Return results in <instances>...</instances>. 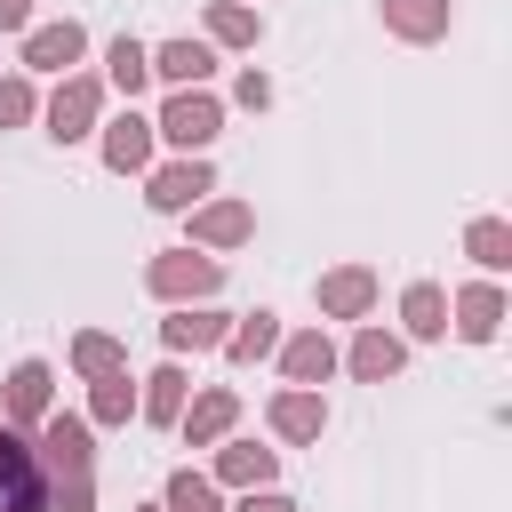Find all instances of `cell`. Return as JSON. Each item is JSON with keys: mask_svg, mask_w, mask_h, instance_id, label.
I'll list each match as a JSON object with an SVG mask.
<instances>
[{"mask_svg": "<svg viewBox=\"0 0 512 512\" xmlns=\"http://www.w3.org/2000/svg\"><path fill=\"white\" fill-rule=\"evenodd\" d=\"M144 288H152V304H208L224 288V256H208V248H160L144 264Z\"/></svg>", "mask_w": 512, "mask_h": 512, "instance_id": "6da1fadb", "label": "cell"}, {"mask_svg": "<svg viewBox=\"0 0 512 512\" xmlns=\"http://www.w3.org/2000/svg\"><path fill=\"white\" fill-rule=\"evenodd\" d=\"M32 456H40V480H72V472H96V424L72 416V408H48L32 424Z\"/></svg>", "mask_w": 512, "mask_h": 512, "instance_id": "7a4b0ae2", "label": "cell"}, {"mask_svg": "<svg viewBox=\"0 0 512 512\" xmlns=\"http://www.w3.org/2000/svg\"><path fill=\"white\" fill-rule=\"evenodd\" d=\"M40 120H48V136H56V144L96 136V120H104V80H96V72H56V88H48Z\"/></svg>", "mask_w": 512, "mask_h": 512, "instance_id": "3957f363", "label": "cell"}, {"mask_svg": "<svg viewBox=\"0 0 512 512\" xmlns=\"http://www.w3.org/2000/svg\"><path fill=\"white\" fill-rule=\"evenodd\" d=\"M152 136H160V144H176V152H208V144L224 136V104H216L208 88H168V104H160Z\"/></svg>", "mask_w": 512, "mask_h": 512, "instance_id": "277c9868", "label": "cell"}, {"mask_svg": "<svg viewBox=\"0 0 512 512\" xmlns=\"http://www.w3.org/2000/svg\"><path fill=\"white\" fill-rule=\"evenodd\" d=\"M80 56H88V24L80 16H56V24H24V48H16V72H80Z\"/></svg>", "mask_w": 512, "mask_h": 512, "instance_id": "5b68a950", "label": "cell"}, {"mask_svg": "<svg viewBox=\"0 0 512 512\" xmlns=\"http://www.w3.org/2000/svg\"><path fill=\"white\" fill-rule=\"evenodd\" d=\"M208 192H216V168H208V152H176V160L144 168V200H152L160 216H184V208H200Z\"/></svg>", "mask_w": 512, "mask_h": 512, "instance_id": "8992f818", "label": "cell"}, {"mask_svg": "<svg viewBox=\"0 0 512 512\" xmlns=\"http://www.w3.org/2000/svg\"><path fill=\"white\" fill-rule=\"evenodd\" d=\"M184 232H192L184 248L232 256V248H248V240H256V208H248V200H216V192H208L200 208H184Z\"/></svg>", "mask_w": 512, "mask_h": 512, "instance_id": "52a82bcc", "label": "cell"}, {"mask_svg": "<svg viewBox=\"0 0 512 512\" xmlns=\"http://www.w3.org/2000/svg\"><path fill=\"white\" fill-rule=\"evenodd\" d=\"M0 512H48V480L32 456V432L0 424Z\"/></svg>", "mask_w": 512, "mask_h": 512, "instance_id": "ba28073f", "label": "cell"}, {"mask_svg": "<svg viewBox=\"0 0 512 512\" xmlns=\"http://www.w3.org/2000/svg\"><path fill=\"white\" fill-rule=\"evenodd\" d=\"M264 424H272V440L312 448V440L328 432V400H320V384H280V392L264 400Z\"/></svg>", "mask_w": 512, "mask_h": 512, "instance_id": "9c48e42d", "label": "cell"}, {"mask_svg": "<svg viewBox=\"0 0 512 512\" xmlns=\"http://www.w3.org/2000/svg\"><path fill=\"white\" fill-rule=\"evenodd\" d=\"M96 144H104V168L112 176H144L152 168V152H160V136H152V120L128 104V112H112V120H96Z\"/></svg>", "mask_w": 512, "mask_h": 512, "instance_id": "30bf717a", "label": "cell"}, {"mask_svg": "<svg viewBox=\"0 0 512 512\" xmlns=\"http://www.w3.org/2000/svg\"><path fill=\"white\" fill-rule=\"evenodd\" d=\"M48 408H56V368H48V360H16V368H8V384H0V424L32 432Z\"/></svg>", "mask_w": 512, "mask_h": 512, "instance_id": "8fae6325", "label": "cell"}, {"mask_svg": "<svg viewBox=\"0 0 512 512\" xmlns=\"http://www.w3.org/2000/svg\"><path fill=\"white\" fill-rule=\"evenodd\" d=\"M312 304H320V320H368L376 312V272L368 264H328L312 280Z\"/></svg>", "mask_w": 512, "mask_h": 512, "instance_id": "7c38bea8", "label": "cell"}, {"mask_svg": "<svg viewBox=\"0 0 512 512\" xmlns=\"http://www.w3.org/2000/svg\"><path fill=\"white\" fill-rule=\"evenodd\" d=\"M336 360H344V368H352L360 384H392V376L408 368V336H392V328L360 320V328H352V344H344Z\"/></svg>", "mask_w": 512, "mask_h": 512, "instance_id": "4fadbf2b", "label": "cell"}, {"mask_svg": "<svg viewBox=\"0 0 512 512\" xmlns=\"http://www.w3.org/2000/svg\"><path fill=\"white\" fill-rule=\"evenodd\" d=\"M448 328H456L464 344H496V328H504V280L456 288V296H448Z\"/></svg>", "mask_w": 512, "mask_h": 512, "instance_id": "5bb4252c", "label": "cell"}, {"mask_svg": "<svg viewBox=\"0 0 512 512\" xmlns=\"http://www.w3.org/2000/svg\"><path fill=\"white\" fill-rule=\"evenodd\" d=\"M184 400H192V376H184V360L168 352L152 376H136V416L144 424H160V432H176V416H184Z\"/></svg>", "mask_w": 512, "mask_h": 512, "instance_id": "9a60e30c", "label": "cell"}, {"mask_svg": "<svg viewBox=\"0 0 512 512\" xmlns=\"http://www.w3.org/2000/svg\"><path fill=\"white\" fill-rule=\"evenodd\" d=\"M232 424H240V392H232V384H200V392L184 400V416H176V432H184L192 448H216Z\"/></svg>", "mask_w": 512, "mask_h": 512, "instance_id": "2e32d148", "label": "cell"}, {"mask_svg": "<svg viewBox=\"0 0 512 512\" xmlns=\"http://www.w3.org/2000/svg\"><path fill=\"white\" fill-rule=\"evenodd\" d=\"M216 488H272L280 480V448H256V440H216V464H208Z\"/></svg>", "mask_w": 512, "mask_h": 512, "instance_id": "e0dca14e", "label": "cell"}, {"mask_svg": "<svg viewBox=\"0 0 512 512\" xmlns=\"http://www.w3.org/2000/svg\"><path fill=\"white\" fill-rule=\"evenodd\" d=\"M376 16H384V32H392V40H408V48H432V40H448V24H456V0H376Z\"/></svg>", "mask_w": 512, "mask_h": 512, "instance_id": "ac0fdd59", "label": "cell"}, {"mask_svg": "<svg viewBox=\"0 0 512 512\" xmlns=\"http://www.w3.org/2000/svg\"><path fill=\"white\" fill-rule=\"evenodd\" d=\"M224 328H232V312H216V304H168L160 344L184 360V352H216V344H224Z\"/></svg>", "mask_w": 512, "mask_h": 512, "instance_id": "d6986e66", "label": "cell"}, {"mask_svg": "<svg viewBox=\"0 0 512 512\" xmlns=\"http://www.w3.org/2000/svg\"><path fill=\"white\" fill-rule=\"evenodd\" d=\"M272 360H280V376H288V384H328V376L344 368V360H336V344H328V328H296V336H280V352H272Z\"/></svg>", "mask_w": 512, "mask_h": 512, "instance_id": "ffe728a7", "label": "cell"}, {"mask_svg": "<svg viewBox=\"0 0 512 512\" xmlns=\"http://www.w3.org/2000/svg\"><path fill=\"white\" fill-rule=\"evenodd\" d=\"M400 336L408 344H440L448 336V288L440 280H408L400 288Z\"/></svg>", "mask_w": 512, "mask_h": 512, "instance_id": "44dd1931", "label": "cell"}, {"mask_svg": "<svg viewBox=\"0 0 512 512\" xmlns=\"http://www.w3.org/2000/svg\"><path fill=\"white\" fill-rule=\"evenodd\" d=\"M152 88V48L136 40V32H120V40H104V96H144Z\"/></svg>", "mask_w": 512, "mask_h": 512, "instance_id": "7402d4cb", "label": "cell"}, {"mask_svg": "<svg viewBox=\"0 0 512 512\" xmlns=\"http://www.w3.org/2000/svg\"><path fill=\"white\" fill-rule=\"evenodd\" d=\"M208 72H216V48L208 40H160L152 48V80L160 88H200Z\"/></svg>", "mask_w": 512, "mask_h": 512, "instance_id": "603a6c76", "label": "cell"}, {"mask_svg": "<svg viewBox=\"0 0 512 512\" xmlns=\"http://www.w3.org/2000/svg\"><path fill=\"white\" fill-rule=\"evenodd\" d=\"M280 336H288V328H280V312H264V304H256V312H232L224 352H232L240 368H256V360H272V352H280Z\"/></svg>", "mask_w": 512, "mask_h": 512, "instance_id": "cb8c5ba5", "label": "cell"}, {"mask_svg": "<svg viewBox=\"0 0 512 512\" xmlns=\"http://www.w3.org/2000/svg\"><path fill=\"white\" fill-rule=\"evenodd\" d=\"M464 256L480 264V280H504L512 272V224L504 216H472L464 224Z\"/></svg>", "mask_w": 512, "mask_h": 512, "instance_id": "d4e9b609", "label": "cell"}, {"mask_svg": "<svg viewBox=\"0 0 512 512\" xmlns=\"http://www.w3.org/2000/svg\"><path fill=\"white\" fill-rule=\"evenodd\" d=\"M208 48H256L264 40V16L248 8V0H208Z\"/></svg>", "mask_w": 512, "mask_h": 512, "instance_id": "484cf974", "label": "cell"}, {"mask_svg": "<svg viewBox=\"0 0 512 512\" xmlns=\"http://www.w3.org/2000/svg\"><path fill=\"white\" fill-rule=\"evenodd\" d=\"M128 416H136V376H128V368H112V376H88V424L120 432Z\"/></svg>", "mask_w": 512, "mask_h": 512, "instance_id": "4316f807", "label": "cell"}, {"mask_svg": "<svg viewBox=\"0 0 512 512\" xmlns=\"http://www.w3.org/2000/svg\"><path fill=\"white\" fill-rule=\"evenodd\" d=\"M112 368H128V344H120L112 328H80V336H72V376L88 384V376H112Z\"/></svg>", "mask_w": 512, "mask_h": 512, "instance_id": "83f0119b", "label": "cell"}, {"mask_svg": "<svg viewBox=\"0 0 512 512\" xmlns=\"http://www.w3.org/2000/svg\"><path fill=\"white\" fill-rule=\"evenodd\" d=\"M160 512H224V488L208 480V472H168V488H160Z\"/></svg>", "mask_w": 512, "mask_h": 512, "instance_id": "f1b7e54d", "label": "cell"}, {"mask_svg": "<svg viewBox=\"0 0 512 512\" xmlns=\"http://www.w3.org/2000/svg\"><path fill=\"white\" fill-rule=\"evenodd\" d=\"M24 120H40V88H32V72H0V128H24Z\"/></svg>", "mask_w": 512, "mask_h": 512, "instance_id": "f546056e", "label": "cell"}, {"mask_svg": "<svg viewBox=\"0 0 512 512\" xmlns=\"http://www.w3.org/2000/svg\"><path fill=\"white\" fill-rule=\"evenodd\" d=\"M48 512H96V472H72L48 488Z\"/></svg>", "mask_w": 512, "mask_h": 512, "instance_id": "4dcf8cb0", "label": "cell"}, {"mask_svg": "<svg viewBox=\"0 0 512 512\" xmlns=\"http://www.w3.org/2000/svg\"><path fill=\"white\" fill-rule=\"evenodd\" d=\"M232 104H248V112H264V104H272V80H264L256 64H240V80H232Z\"/></svg>", "mask_w": 512, "mask_h": 512, "instance_id": "1f68e13d", "label": "cell"}, {"mask_svg": "<svg viewBox=\"0 0 512 512\" xmlns=\"http://www.w3.org/2000/svg\"><path fill=\"white\" fill-rule=\"evenodd\" d=\"M232 512H296V496H280V488H240Z\"/></svg>", "mask_w": 512, "mask_h": 512, "instance_id": "d6a6232c", "label": "cell"}, {"mask_svg": "<svg viewBox=\"0 0 512 512\" xmlns=\"http://www.w3.org/2000/svg\"><path fill=\"white\" fill-rule=\"evenodd\" d=\"M32 24V0H0V32H24Z\"/></svg>", "mask_w": 512, "mask_h": 512, "instance_id": "836d02e7", "label": "cell"}, {"mask_svg": "<svg viewBox=\"0 0 512 512\" xmlns=\"http://www.w3.org/2000/svg\"><path fill=\"white\" fill-rule=\"evenodd\" d=\"M136 512H160V504H136Z\"/></svg>", "mask_w": 512, "mask_h": 512, "instance_id": "e575fe53", "label": "cell"}]
</instances>
